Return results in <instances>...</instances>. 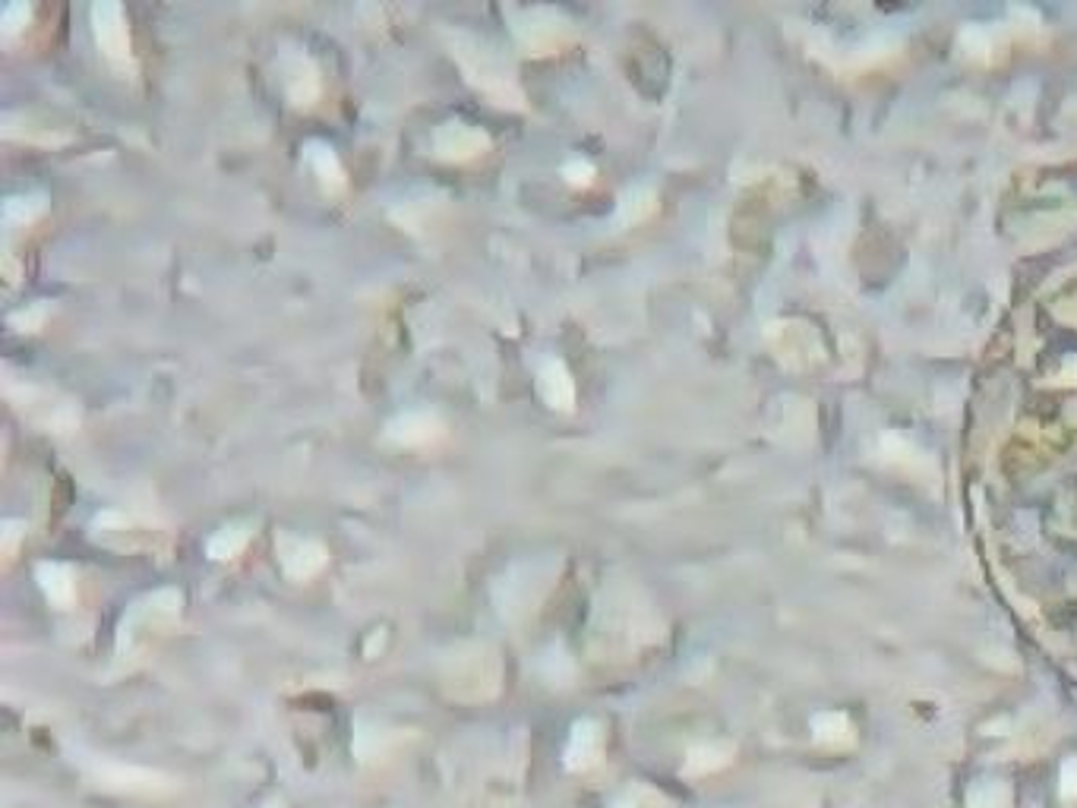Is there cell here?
<instances>
[{"label": "cell", "instance_id": "5bb4252c", "mask_svg": "<svg viewBox=\"0 0 1077 808\" xmlns=\"http://www.w3.org/2000/svg\"><path fill=\"white\" fill-rule=\"evenodd\" d=\"M563 177L569 180L572 187H588L594 180V165H591V161H569V165L563 168Z\"/></svg>", "mask_w": 1077, "mask_h": 808}, {"label": "cell", "instance_id": "8992f818", "mask_svg": "<svg viewBox=\"0 0 1077 808\" xmlns=\"http://www.w3.org/2000/svg\"><path fill=\"white\" fill-rule=\"evenodd\" d=\"M278 556H282V565L285 572L297 581H307L313 578L319 569L326 565L329 553L323 543L316 540H301V537H282V550H278Z\"/></svg>", "mask_w": 1077, "mask_h": 808}, {"label": "cell", "instance_id": "30bf717a", "mask_svg": "<svg viewBox=\"0 0 1077 808\" xmlns=\"http://www.w3.org/2000/svg\"><path fill=\"white\" fill-rule=\"evenodd\" d=\"M250 534H253V524H250V521H234V524H225V528H218V531L209 537V543H206L209 559H215V562L234 559L237 553L247 547Z\"/></svg>", "mask_w": 1077, "mask_h": 808}, {"label": "cell", "instance_id": "7a4b0ae2", "mask_svg": "<svg viewBox=\"0 0 1077 808\" xmlns=\"http://www.w3.org/2000/svg\"><path fill=\"white\" fill-rule=\"evenodd\" d=\"M92 32L102 54L111 64L124 67L130 64V29H127V13L114 0H98L92 7Z\"/></svg>", "mask_w": 1077, "mask_h": 808}, {"label": "cell", "instance_id": "4fadbf2b", "mask_svg": "<svg viewBox=\"0 0 1077 808\" xmlns=\"http://www.w3.org/2000/svg\"><path fill=\"white\" fill-rule=\"evenodd\" d=\"M32 16V7L29 4H7L4 10H0V26H4V32H19Z\"/></svg>", "mask_w": 1077, "mask_h": 808}, {"label": "cell", "instance_id": "8fae6325", "mask_svg": "<svg viewBox=\"0 0 1077 808\" xmlns=\"http://www.w3.org/2000/svg\"><path fill=\"white\" fill-rule=\"evenodd\" d=\"M307 161L313 165L316 177L323 180L326 190H342L345 187V168L342 161H338V155L332 152V146L326 143H307Z\"/></svg>", "mask_w": 1077, "mask_h": 808}, {"label": "cell", "instance_id": "3957f363", "mask_svg": "<svg viewBox=\"0 0 1077 808\" xmlns=\"http://www.w3.org/2000/svg\"><path fill=\"white\" fill-rule=\"evenodd\" d=\"M512 29L518 35V42H522L525 48H531L534 54L560 48L569 38V23L556 10H547V7H534V10L515 13V26Z\"/></svg>", "mask_w": 1077, "mask_h": 808}, {"label": "cell", "instance_id": "5b68a950", "mask_svg": "<svg viewBox=\"0 0 1077 808\" xmlns=\"http://www.w3.org/2000/svg\"><path fill=\"white\" fill-rule=\"evenodd\" d=\"M386 436L392 442H398V446H427V442L443 436V420H440V414H433L427 408L405 411L389 420Z\"/></svg>", "mask_w": 1077, "mask_h": 808}, {"label": "cell", "instance_id": "6da1fadb", "mask_svg": "<svg viewBox=\"0 0 1077 808\" xmlns=\"http://www.w3.org/2000/svg\"><path fill=\"white\" fill-rule=\"evenodd\" d=\"M452 54L458 57V64H462L471 83L484 95H490L496 105H515V108L522 105V92L515 86L512 67L490 42H484V38H471V35H458V42L452 45Z\"/></svg>", "mask_w": 1077, "mask_h": 808}, {"label": "cell", "instance_id": "52a82bcc", "mask_svg": "<svg viewBox=\"0 0 1077 808\" xmlns=\"http://www.w3.org/2000/svg\"><path fill=\"white\" fill-rule=\"evenodd\" d=\"M537 392L550 404L553 411H572L575 404V382L566 370L563 360H544L541 370H537Z\"/></svg>", "mask_w": 1077, "mask_h": 808}, {"label": "cell", "instance_id": "7c38bea8", "mask_svg": "<svg viewBox=\"0 0 1077 808\" xmlns=\"http://www.w3.org/2000/svg\"><path fill=\"white\" fill-rule=\"evenodd\" d=\"M42 209H45V196H13L4 206V218L10 225H26Z\"/></svg>", "mask_w": 1077, "mask_h": 808}, {"label": "cell", "instance_id": "9c48e42d", "mask_svg": "<svg viewBox=\"0 0 1077 808\" xmlns=\"http://www.w3.org/2000/svg\"><path fill=\"white\" fill-rule=\"evenodd\" d=\"M38 584H42V591L48 594V600H51L54 606H61V610L73 606V597H76V575H73L70 565L42 562V565H38Z\"/></svg>", "mask_w": 1077, "mask_h": 808}, {"label": "cell", "instance_id": "277c9868", "mask_svg": "<svg viewBox=\"0 0 1077 808\" xmlns=\"http://www.w3.org/2000/svg\"><path fill=\"white\" fill-rule=\"evenodd\" d=\"M433 146H436V155L446 161H468L474 155H481L490 146V139L484 130L462 124V120H449V124L436 130Z\"/></svg>", "mask_w": 1077, "mask_h": 808}, {"label": "cell", "instance_id": "ba28073f", "mask_svg": "<svg viewBox=\"0 0 1077 808\" xmlns=\"http://www.w3.org/2000/svg\"><path fill=\"white\" fill-rule=\"evenodd\" d=\"M282 73H285V89L294 105L310 108L319 95V73L313 67V60L307 54H291L282 60Z\"/></svg>", "mask_w": 1077, "mask_h": 808}]
</instances>
